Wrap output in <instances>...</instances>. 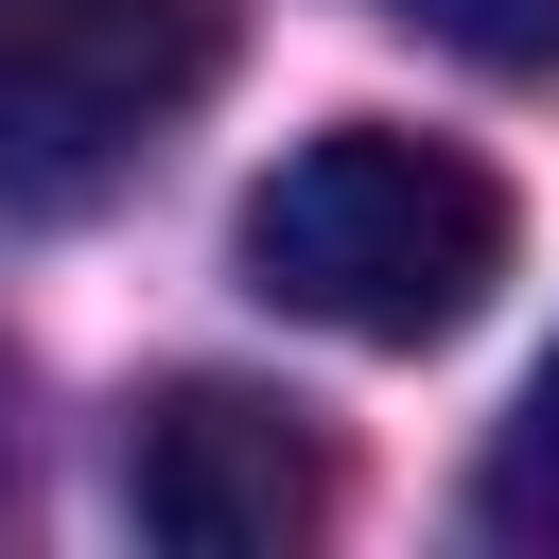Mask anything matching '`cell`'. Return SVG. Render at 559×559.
I'll return each instance as SVG.
<instances>
[{
  "label": "cell",
  "mask_w": 559,
  "mask_h": 559,
  "mask_svg": "<svg viewBox=\"0 0 559 559\" xmlns=\"http://www.w3.org/2000/svg\"><path fill=\"white\" fill-rule=\"evenodd\" d=\"M245 280L349 349H437L489 314L507 280V192L454 157V140H402V122H332L297 140L262 192H245Z\"/></svg>",
  "instance_id": "cell-1"
},
{
  "label": "cell",
  "mask_w": 559,
  "mask_h": 559,
  "mask_svg": "<svg viewBox=\"0 0 559 559\" xmlns=\"http://www.w3.org/2000/svg\"><path fill=\"white\" fill-rule=\"evenodd\" d=\"M437 52H472V70H524V87H559V0H402Z\"/></svg>",
  "instance_id": "cell-5"
},
{
  "label": "cell",
  "mask_w": 559,
  "mask_h": 559,
  "mask_svg": "<svg viewBox=\"0 0 559 559\" xmlns=\"http://www.w3.org/2000/svg\"><path fill=\"white\" fill-rule=\"evenodd\" d=\"M227 70V0H0V192L87 210Z\"/></svg>",
  "instance_id": "cell-2"
},
{
  "label": "cell",
  "mask_w": 559,
  "mask_h": 559,
  "mask_svg": "<svg viewBox=\"0 0 559 559\" xmlns=\"http://www.w3.org/2000/svg\"><path fill=\"white\" fill-rule=\"evenodd\" d=\"M472 507H489L507 542H559V349H542V384H524V419L489 437V472H472Z\"/></svg>",
  "instance_id": "cell-4"
},
{
  "label": "cell",
  "mask_w": 559,
  "mask_h": 559,
  "mask_svg": "<svg viewBox=\"0 0 559 559\" xmlns=\"http://www.w3.org/2000/svg\"><path fill=\"white\" fill-rule=\"evenodd\" d=\"M122 507L175 559H280V542L332 524V454L262 384H157L140 402V454H122Z\"/></svg>",
  "instance_id": "cell-3"
}]
</instances>
